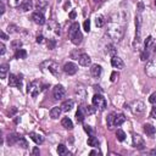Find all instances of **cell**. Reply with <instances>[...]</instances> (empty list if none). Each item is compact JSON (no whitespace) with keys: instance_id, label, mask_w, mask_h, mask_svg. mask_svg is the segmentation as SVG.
I'll list each match as a JSON object with an SVG mask.
<instances>
[{"instance_id":"obj_40","label":"cell","mask_w":156,"mask_h":156,"mask_svg":"<svg viewBox=\"0 0 156 156\" xmlns=\"http://www.w3.org/2000/svg\"><path fill=\"white\" fill-rule=\"evenodd\" d=\"M21 147H23V149H27L28 147V143H27V140L24 139L23 137H20V140H19V143H17Z\"/></svg>"},{"instance_id":"obj_34","label":"cell","mask_w":156,"mask_h":156,"mask_svg":"<svg viewBox=\"0 0 156 156\" xmlns=\"http://www.w3.org/2000/svg\"><path fill=\"white\" fill-rule=\"evenodd\" d=\"M115 115H116V112H111L109 116H108V127L110 129H112L113 127V120H115Z\"/></svg>"},{"instance_id":"obj_50","label":"cell","mask_w":156,"mask_h":156,"mask_svg":"<svg viewBox=\"0 0 156 156\" xmlns=\"http://www.w3.org/2000/svg\"><path fill=\"white\" fill-rule=\"evenodd\" d=\"M0 49H1V50H0V55H4L5 54V45H4V43H0Z\"/></svg>"},{"instance_id":"obj_47","label":"cell","mask_w":156,"mask_h":156,"mask_svg":"<svg viewBox=\"0 0 156 156\" xmlns=\"http://www.w3.org/2000/svg\"><path fill=\"white\" fill-rule=\"evenodd\" d=\"M117 78H118V73L117 72H112L111 73V77H110V80L111 82H116Z\"/></svg>"},{"instance_id":"obj_20","label":"cell","mask_w":156,"mask_h":156,"mask_svg":"<svg viewBox=\"0 0 156 156\" xmlns=\"http://www.w3.org/2000/svg\"><path fill=\"white\" fill-rule=\"evenodd\" d=\"M85 116H87V115H85L83 108H82V106H79L78 110H77V112H76V120H77V122H78V123H83Z\"/></svg>"},{"instance_id":"obj_18","label":"cell","mask_w":156,"mask_h":156,"mask_svg":"<svg viewBox=\"0 0 156 156\" xmlns=\"http://www.w3.org/2000/svg\"><path fill=\"white\" fill-rule=\"evenodd\" d=\"M19 140H20V135L16 134V133H11V134L7 135V140L6 142H7V144H9L10 146H12L15 144H17Z\"/></svg>"},{"instance_id":"obj_37","label":"cell","mask_w":156,"mask_h":156,"mask_svg":"<svg viewBox=\"0 0 156 156\" xmlns=\"http://www.w3.org/2000/svg\"><path fill=\"white\" fill-rule=\"evenodd\" d=\"M57 154L59 155H66L67 154V147L63 144H59V146H57Z\"/></svg>"},{"instance_id":"obj_1","label":"cell","mask_w":156,"mask_h":156,"mask_svg":"<svg viewBox=\"0 0 156 156\" xmlns=\"http://www.w3.org/2000/svg\"><path fill=\"white\" fill-rule=\"evenodd\" d=\"M108 36L113 40V42H120V40L125 36V23L120 22H112L108 24V31H106Z\"/></svg>"},{"instance_id":"obj_57","label":"cell","mask_w":156,"mask_h":156,"mask_svg":"<svg viewBox=\"0 0 156 156\" xmlns=\"http://www.w3.org/2000/svg\"><path fill=\"white\" fill-rule=\"evenodd\" d=\"M150 155H154V156H156V147H154L152 150H150Z\"/></svg>"},{"instance_id":"obj_16","label":"cell","mask_w":156,"mask_h":156,"mask_svg":"<svg viewBox=\"0 0 156 156\" xmlns=\"http://www.w3.org/2000/svg\"><path fill=\"white\" fill-rule=\"evenodd\" d=\"M101 72H103V68L100 65H92V67H90V75L95 78H99L101 76Z\"/></svg>"},{"instance_id":"obj_54","label":"cell","mask_w":156,"mask_h":156,"mask_svg":"<svg viewBox=\"0 0 156 156\" xmlns=\"http://www.w3.org/2000/svg\"><path fill=\"white\" fill-rule=\"evenodd\" d=\"M76 16H77L76 11H71V12H70V19H72V20H75V19H76Z\"/></svg>"},{"instance_id":"obj_33","label":"cell","mask_w":156,"mask_h":156,"mask_svg":"<svg viewBox=\"0 0 156 156\" xmlns=\"http://www.w3.org/2000/svg\"><path fill=\"white\" fill-rule=\"evenodd\" d=\"M77 31H79V23H78V22L72 23L71 27H70V29H68V36L73 34V33H75V32H77Z\"/></svg>"},{"instance_id":"obj_23","label":"cell","mask_w":156,"mask_h":156,"mask_svg":"<svg viewBox=\"0 0 156 156\" xmlns=\"http://www.w3.org/2000/svg\"><path fill=\"white\" fill-rule=\"evenodd\" d=\"M76 94H77L78 99H79L80 101H85V99H87V90H85V88H83V87L77 88Z\"/></svg>"},{"instance_id":"obj_39","label":"cell","mask_w":156,"mask_h":156,"mask_svg":"<svg viewBox=\"0 0 156 156\" xmlns=\"http://www.w3.org/2000/svg\"><path fill=\"white\" fill-rule=\"evenodd\" d=\"M152 44H154V38L151 36H149L145 39V49H149V50H150V48H151Z\"/></svg>"},{"instance_id":"obj_55","label":"cell","mask_w":156,"mask_h":156,"mask_svg":"<svg viewBox=\"0 0 156 156\" xmlns=\"http://www.w3.org/2000/svg\"><path fill=\"white\" fill-rule=\"evenodd\" d=\"M32 154H33V155H40V151H39L38 147H34L33 151H32Z\"/></svg>"},{"instance_id":"obj_19","label":"cell","mask_w":156,"mask_h":156,"mask_svg":"<svg viewBox=\"0 0 156 156\" xmlns=\"http://www.w3.org/2000/svg\"><path fill=\"white\" fill-rule=\"evenodd\" d=\"M29 138H31L36 144H43V143H44V137L40 135V134H38V133L31 132V133H29Z\"/></svg>"},{"instance_id":"obj_52","label":"cell","mask_w":156,"mask_h":156,"mask_svg":"<svg viewBox=\"0 0 156 156\" xmlns=\"http://www.w3.org/2000/svg\"><path fill=\"white\" fill-rule=\"evenodd\" d=\"M5 12V5H4V3L1 1V4H0V14H4Z\"/></svg>"},{"instance_id":"obj_61","label":"cell","mask_w":156,"mask_h":156,"mask_svg":"<svg viewBox=\"0 0 156 156\" xmlns=\"http://www.w3.org/2000/svg\"><path fill=\"white\" fill-rule=\"evenodd\" d=\"M101 1H104V0H94V3H101Z\"/></svg>"},{"instance_id":"obj_45","label":"cell","mask_w":156,"mask_h":156,"mask_svg":"<svg viewBox=\"0 0 156 156\" xmlns=\"http://www.w3.org/2000/svg\"><path fill=\"white\" fill-rule=\"evenodd\" d=\"M83 27H84V31H85L87 33H88V32L90 31V21H89V20H85V21H84V23H83Z\"/></svg>"},{"instance_id":"obj_62","label":"cell","mask_w":156,"mask_h":156,"mask_svg":"<svg viewBox=\"0 0 156 156\" xmlns=\"http://www.w3.org/2000/svg\"><path fill=\"white\" fill-rule=\"evenodd\" d=\"M155 5H156V0H155Z\"/></svg>"},{"instance_id":"obj_46","label":"cell","mask_w":156,"mask_h":156,"mask_svg":"<svg viewBox=\"0 0 156 156\" xmlns=\"http://www.w3.org/2000/svg\"><path fill=\"white\" fill-rule=\"evenodd\" d=\"M12 49H15V50H17V49H20V46H21V42L20 40H15V42H12Z\"/></svg>"},{"instance_id":"obj_42","label":"cell","mask_w":156,"mask_h":156,"mask_svg":"<svg viewBox=\"0 0 156 156\" xmlns=\"http://www.w3.org/2000/svg\"><path fill=\"white\" fill-rule=\"evenodd\" d=\"M7 1H9V5L12 7H17V6L20 7V5L22 4L21 0H7Z\"/></svg>"},{"instance_id":"obj_22","label":"cell","mask_w":156,"mask_h":156,"mask_svg":"<svg viewBox=\"0 0 156 156\" xmlns=\"http://www.w3.org/2000/svg\"><path fill=\"white\" fill-rule=\"evenodd\" d=\"M73 106H75V101L70 99V100H66V101L62 103L61 109H62V111H65V112H68V111H71V110L73 109Z\"/></svg>"},{"instance_id":"obj_48","label":"cell","mask_w":156,"mask_h":156,"mask_svg":"<svg viewBox=\"0 0 156 156\" xmlns=\"http://www.w3.org/2000/svg\"><path fill=\"white\" fill-rule=\"evenodd\" d=\"M16 112H17V109H16L15 106H14V108H11V109H10L9 111H7V115H9L10 117H12V116H14V115H15Z\"/></svg>"},{"instance_id":"obj_3","label":"cell","mask_w":156,"mask_h":156,"mask_svg":"<svg viewBox=\"0 0 156 156\" xmlns=\"http://www.w3.org/2000/svg\"><path fill=\"white\" fill-rule=\"evenodd\" d=\"M145 73H146V76H149L150 78H155L156 77V57H155V59H151L149 62L146 63Z\"/></svg>"},{"instance_id":"obj_41","label":"cell","mask_w":156,"mask_h":156,"mask_svg":"<svg viewBox=\"0 0 156 156\" xmlns=\"http://www.w3.org/2000/svg\"><path fill=\"white\" fill-rule=\"evenodd\" d=\"M56 48V40L55 39H49L48 40V49L49 50H54Z\"/></svg>"},{"instance_id":"obj_36","label":"cell","mask_w":156,"mask_h":156,"mask_svg":"<svg viewBox=\"0 0 156 156\" xmlns=\"http://www.w3.org/2000/svg\"><path fill=\"white\" fill-rule=\"evenodd\" d=\"M116 137H117V140L123 142V140L126 139V133L123 132L122 129H117V130H116Z\"/></svg>"},{"instance_id":"obj_49","label":"cell","mask_w":156,"mask_h":156,"mask_svg":"<svg viewBox=\"0 0 156 156\" xmlns=\"http://www.w3.org/2000/svg\"><path fill=\"white\" fill-rule=\"evenodd\" d=\"M150 117H151V118H154V120H156V105H155L154 108L151 109V112H150Z\"/></svg>"},{"instance_id":"obj_35","label":"cell","mask_w":156,"mask_h":156,"mask_svg":"<svg viewBox=\"0 0 156 156\" xmlns=\"http://www.w3.org/2000/svg\"><path fill=\"white\" fill-rule=\"evenodd\" d=\"M95 24H96V27H103L105 24V17H104V16H96Z\"/></svg>"},{"instance_id":"obj_13","label":"cell","mask_w":156,"mask_h":156,"mask_svg":"<svg viewBox=\"0 0 156 156\" xmlns=\"http://www.w3.org/2000/svg\"><path fill=\"white\" fill-rule=\"evenodd\" d=\"M78 63L80 66H89L90 63H92V59H90V56L85 53H82L79 56H78Z\"/></svg>"},{"instance_id":"obj_8","label":"cell","mask_w":156,"mask_h":156,"mask_svg":"<svg viewBox=\"0 0 156 156\" xmlns=\"http://www.w3.org/2000/svg\"><path fill=\"white\" fill-rule=\"evenodd\" d=\"M53 94L56 100H62L65 95H66V90H65V88L61 84H57V85H55V88L53 90Z\"/></svg>"},{"instance_id":"obj_53","label":"cell","mask_w":156,"mask_h":156,"mask_svg":"<svg viewBox=\"0 0 156 156\" xmlns=\"http://www.w3.org/2000/svg\"><path fill=\"white\" fill-rule=\"evenodd\" d=\"M138 10H139V12H142L144 10V4L143 3H139L138 4Z\"/></svg>"},{"instance_id":"obj_60","label":"cell","mask_w":156,"mask_h":156,"mask_svg":"<svg viewBox=\"0 0 156 156\" xmlns=\"http://www.w3.org/2000/svg\"><path fill=\"white\" fill-rule=\"evenodd\" d=\"M70 5H71L70 3H66V4H65V9H67V7H70Z\"/></svg>"},{"instance_id":"obj_5","label":"cell","mask_w":156,"mask_h":156,"mask_svg":"<svg viewBox=\"0 0 156 156\" xmlns=\"http://www.w3.org/2000/svg\"><path fill=\"white\" fill-rule=\"evenodd\" d=\"M142 16L140 14H138L135 16V43L139 44V42H140V33H142Z\"/></svg>"},{"instance_id":"obj_38","label":"cell","mask_w":156,"mask_h":156,"mask_svg":"<svg viewBox=\"0 0 156 156\" xmlns=\"http://www.w3.org/2000/svg\"><path fill=\"white\" fill-rule=\"evenodd\" d=\"M149 56H150V50H149V49H144V51L140 54V60L142 61H146L147 59H149Z\"/></svg>"},{"instance_id":"obj_25","label":"cell","mask_w":156,"mask_h":156,"mask_svg":"<svg viewBox=\"0 0 156 156\" xmlns=\"http://www.w3.org/2000/svg\"><path fill=\"white\" fill-rule=\"evenodd\" d=\"M144 132L147 134V135H154L156 133V128L152 126V125H149V123H146L144 125Z\"/></svg>"},{"instance_id":"obj_58","label":"cell","mask_w":156,"mask_h":156,"mask_svg":"<svg viewBox=\"0 0 156 156\" xmlns=\"http://www.w3.org/2000/svg\"><path fill=\"white\" fill-rule=\"evenodd\" d=\"M94 89H95V90H98V92H103V90L100 89V87H99V85H94Z\"/></svg>"},{"instance_id":"obj_14","label":"cell","mask_w":156,"mask_h":156,"mask_svg":"<svg viewBox=\"0 0 156 156\" xmlns=\"http://www.w3.org/2000/svg\"><path fill=\"white\" fill-rule=\"evenodd\" d=\"M111 65H112L115 68H118V70H122L123 67H125V62H123L122 59H120L117 55H116V56H112V59H111Z\"/></svg>"},{"instance_id":"obj_9","label":"cell","mask_w":156,"mask_h":156,"mask_svg":"<svg viewBox=\"0 0 156 156\" xmlns=\"http://www.w3.org/2000/svg\"><path fill=\"white\" fill-rule=\"evenodd\" d=\"M132 138H133V146L135 147V149H138V150H143L144 147H145V142H144L143 137L134 133Z\"/></svg>"},{"instance_id":"obj_44","label":"cell","mask_w":156,"mask_h":156,"mask_svg":"<svg viewBox=\"0 0 156 156\" xmlns=\"http://www.w3.org/2000/svg\"><path fill=\"white\" fill-rule=\"evenodd\" d=\"M149 103H150V104L156 105V92H154V93L149 96Z\"/></svg>"},{"instance_id":"obj_28","label":"cell","mask_w":156,"mask_h":156,"mask_svg":"<svg viewBox=\"0 0 156 156\" xmlns=\"http://www.w3.org/2000/svg\"><path fill=\"white\" fill-rule=\"evenodd\" d=\"M61 125H62V127H63V128L70 129V130L73 128V123H72V121H71L68 117H63V118H62V121H61Z\"/></svg>"},{"instance_id":"obj_11","label":"cell","mask_w":156,"mask_h":156,"mask_svg":"<svg viewBox=\"0 0 156 156\" xmlns=\"http://www.w3.org/2000/svg\"><path fill=\"white\" fill-rule=\"evenodd\" d=\"M63 71H65V73H67V75H70V76L76 75L77 71H78V66L73 62H67V63H65Z\"/></svg>"},{"instance_id":"obj_43","label":"cell","mask_w":156,"mask_h":156,"mask_svg":"<svg viewBox=\"0 0 156 156\" xmlns=\"http://www.w3.org/2000/svg\"><path fill=\"white\" fill-rule=\"evenodd\" d=\"M84 130L89 134V135H94V129L90 127V126H88V125H84Z\"/></svg>"},{"instance_id":"obj_56","label":"cell","mask_w":156,"mask_h":156,"mask_svg":"<svg viewBox=\"0 0 156 156\" xmlns=\"http://www.w3.org/2000/svg\"><path fill=\"white\" fill-rule=\"evenodd\" d=\"M1 39H3V40H7V39H9V37L6 36L5 32H1Z\"/></svg>"},{"instance_id":"obj_29","label":"cell","mask_w":156,"mask_h":156,"mask_svg":"<svg viewBox=\"0 0 156 156\" xmlns=\"http://www.w3.org/2000/svg\"><path fill=\"white\" fill-rule=\"evenodd\" d=\"M82 108H83V110H84V112H85V115H93V113H95V110H96V108L93 105H82Z\"/></svg>"},{"instance_id":"obj_26","label":"cell","mask_w":156,"mask_h":156,"mask_svg":"<svg viewBox=\"0 0 156 156\" xmlns=\"http://www.w3.org/2000/svg\"><path fill=\"white\" fill-rule=\"evenodd\" d=\"M48 5H49L48 0H37V3H36V7H37L38 10H40V11L45 10L46 7H48Z\"/></svg>"},{"instance_id":"obj_2","label":"cell","mask_w":156,"mask_h":156,"mask_svg":"<svg viewBox=\"0 0 156 156\" xmlns=\"http://www.w3.org/2000/svg\"><path fill=\"white\" fill-rule=\"evenodd\" d=\"M92 101H93V105L95 106L98 110H100V111H104L106 108H108V101H106V99L101 94H95L93 96Z\"/></svg>"},{"instance_id":"obj_31","label":"cell","mask_w":156,"mask_h":156,"mask_svg":"<svg viewBox=\"0 0 156 156\" xmlns=\"http://www.w3.org/2000/svg\"><path fill=\"white\" fill-rule=\"evenodd\" d=\"M15 57L16 59H26L27 57V51L24 50V49H17L16 50V53H15Z\"/></svg>"},{"instance_id":"obj_24","label":"cell","mask_w":156,"mask_h":156,"mask_svg":"<svg viewBox=\"0 0 156 156\" xmlns=\"http://www.w3.org/2000/svg\"><path fill=\"white\" fill-rule=\"evenodd\" d=\"M61 111H62L61 106H60V108H59V106H56V108H53V109L50 110V117H51L53 120L59 118L60 115H61Z\"/></svg>"},{"instance_id":"obj_7","label":"cell","mask_w":156,"mask_h":156,"mask_svg":"<svg viewBox=\"0 0 156 156\" xmlns=\"http://www.w3.org/2000/svg\"><path fill=\"white\" fill-rule=\"evenodd\" d=\"M40 84H39V82L38 80H34V82H32L31 84H28V89H27V92L33 96V98H37L38 94L40 93Z\"/></svg>"},{"instance_id":"obj_10","label":"cell","mask_w":156,"mask_h":156,"mask_svg":"<svg viewBox=\"0 0 156 156\" xmlns=\"http://www.w3.org/2000/svg\"><path fill=\"white\" fill-rule=\"evenodd\" d=\"M43 65H46L48 70L50 71L54 76H56V77L60 76V67H59V65H57L56 62H54V61H45Z\"/></svg>"},{"instance_id":"obj_51","label":"cell","mask_w":156,"mask_h":156,"mask_svg":"<svg viewBox=\"0 0 156 156\" xmlns=\"http://www.w3.org/2000/svg\"><path fill=\"white\" fill-rule=\"evenodd\" d=\"M43 42H44V37H43V36H38V37H37V43H38V44H42Z\"/></svg>"},{"instance_id":"obj_59","label":"cell","mask_w":156,"mask_h":156,"mask_svg":"<svg viewBox=\"0 0 156 156\" xmlns=\"http://www.w3.org/2000/svg\"><path fill=\"white\" fill-rule=\"evenodd\" d=\"M96 154H99V151H96V150H93L92 152H90V155H96Z\"/></svg>"},{"instance_id":"obj_4","label":"cell","mask_w":156,"mask_h":156,"mask_svg":"<svg viewBox=\"0 0 156 156\" xmlns=\"http://www.w3.org/2000/svg\"><path fill=\"white\" fill-rule=\"evenodd\" d=\"M129 109L132 110L133 113L139 115V113H143L145 111V104L140 100H134L132 104L129 105Z\"/></svg>"},{"instance_id":"obj_6","label":"cell","mask_w":156,"mask_h":156,"mask_svg":"<svg viewBox=\"0 0 156 156\" xmlns=\"http://www.w3.org/2000/svg\"><path fill=\"white\" fill-rule=\"evenodd\" d=\"M9 84H10V87H16V88L21 89V87H22V75L16 76V75H14V73H10Z\"/></svg>"},{"instance_id":"obj_27","label":"cell","mask_w":156,"mask_h":156,"mask_svg":"<svg viewBox=\"0 0 156 156\" xmlns=\"http://www.w3.org/2000/svg\"><path fill=\"white\" fill-rule=\"evenodd\" d=\"M9 63H3L1 66H0V77H1V79L6 78V75L7 72H9Z\"/></svg>"},{"instance_id":"obj_12","label":"cell","mask_w":156,"mask_h":156,"mask_svg":"<svg viewBox=\"0 0 156 156\" xmlns=\"http://www.w3.org/2000/svg\"><path fill=\"white\" fill-rule=\"evenodd\" d=\"M32 20H33V22L34 23H37V24H39V26H43V24L46 22V20H45V16L42 14V12H34L33 15H32Z\"/></svg>"},{"instance_id":"obj_30","label":"cell","mask_w":156,"mask_h":156,"mask_svg":"<svg viewBox=\"0 0 156 156\" xmlns=\"http://www.w3.org/2000/svg\"><path fill=\"white\" fill-rule=\"evenodd\" d=\"M88 145L93 146V147H98V146H99V140H98V138L94 137V135H89V138H88Z\"/></svg>"},{"instance_id":"obj_21","label":"cell","mask_w":156,"mask_h":156,"mask_svg":"<svg viewBox=\"0 0 156 156\" xmlns=\"http://www.w3.org/2000/svg\"><path fill=\"white\" fill-rule=\"evenodd\" d=\"M32 7H33L32 0H22V4L20 5V9H21V11H23V12L32 10Z\"/></svg>"},{"instance_id":"obj_32","label":"cell","mask_w":156,"mask_h":156,"mask_svg":"<svg viewBox=\"0 0 156 156\" xmlns=\"http://www.w3.org/2000/svg\"><path fill=\"white\" fill-rule=\"evenodd\" d=\"M106 53H108L109 55H111V56H116L117 49L113 44H109V45H106Z\"/></svg>"},{"instance_id":"obj_15","label":"cell","mask_w":156,"mask_h":156,"mask_svg":"<svg viewBox=\"0 0 156 156\" xmlns=\"http://www.w3.org/2000/svg\"><path fill=\"white\" fill-rule=\"evenodd\" d=\"M70 39H71V42L75 44V45H78V44H80L82 43V39H83V36H82V33H80V31H77V32H75L73 34H71L70 36Z\"/></svg>"},{"instance_id":"obj_17","label":"cell","mask_w":156,"mask_h":156,"mask_svg":"<svg viewBox=\"0 0 156 156\" xmlns=\"http://www.w3.org/2000/svg\"><path fill=\"white\" fill-rule=\"evenodd\" d=\"M126 122V116L123 113H116L113 120V127H120L121 125Z\"/></svg>"}]
</instances>
